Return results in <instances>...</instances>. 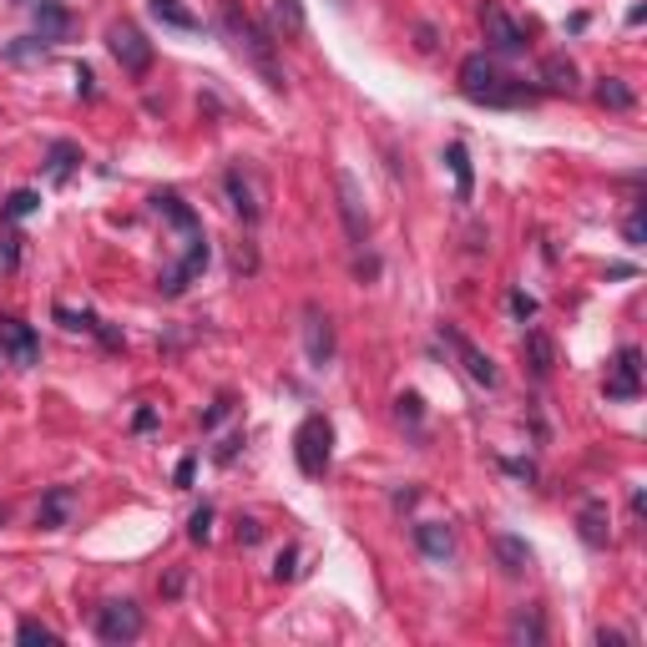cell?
Listing matches in <instances>:
<instances>
[{
    "instance_id": "6da1fadb",
    "label": "cell",
    "mask_w": 647,
    "mask_h": 647,
    "mask_svg": "<svg viewBox=\"0 0 647 647\" xmlns=\"http://www.w3.org/2000/svg\"><path fill=\"white\" fill-rule=\"evenodd\" d=\"M456 86L465 101H475V107H531L537 101V86H526L522 77H511L490 51H475V56H465L456 71Z\"/></svg>"
},
{
    "instance_id": "7a4b0ae2",
    "label": "cell",
    "mask_w": 647,
    "mask_h": 647,
    "mask_svg": "<svg viewBox=\"0 0 647 647\" xmlns=\"http://www.w3.org/2000/svg\"><path fill=\"white\" fill-rule=\"evenodd\" d=\"M222 36L233 41V51L258 71V81H263L269 92H288V77H284V66H279V36H273L263 20L243 16L238 0H222Z\"/></svg>"
},
{
    "instance_id": "3957f363",
    "label": "cell",
    "mask_w": 647,
    "mask_h": 647,
    "mask_svg": "<svg viewBox=\"0 0 647 647\" xmlns=\"http://www.w3.org/2000/svg\"><path fill=\"white\" fill-rule=\"evenodd\" d=\"M222 198H228V207L243 218V228L263 222V213H269V182H263V173H258L253 162H228V173H222Z\"/></svg>"
},
{
    "instance_id": "277c9868",
    "label": "cell",
    "mask_w": 647,
    "mask_h": 647,
    "mask_svg": "<svg viewBox=\"0 0 647 647\" xmlns=\"http://www.w3.org/2000/svg\"><path fill=\"white\" fill-rule=\"evenodd\" d=\"M207 233H192V238H177V258L158 273V294L162 299H182L198 279L207 273Z\"/></svg>"
},
{
    "instance_id": "5b68a950",
    "label": "cell",
    "mask_w": 647,
    "mask_h": 647,
    "mask_svg": "<svg viewBox=\"0 0 647 647\" xmlns=\"http://www.w3.org/2000/svg\"><path fill=\"white\" fill-rule=\"evenodd\" d=\"M294 460H299V471L309 475V481H319V475L329 471L334 460V425L324 420V415H303L299 430H294Z\"/></svg>"
},
{
    "instance_id": "8992f818",
    "label": "cell",
    "mask_w": 647,
    "mask_h": 647,
    "mask_svg": "<svg viewBox=\"0 0 647 647\" xmlns=\"http://www.w3.org/2000/svg\"><path fill=\"white\" fill-rule=\"evenodd\" d=\"M481 31H486L490 56H526L531 51V31L511 20V11L501 0H481Z\"/></svg>"
},
{
    "instance_id": "52a82bcc",
    "label": "cell",
    "mask_w": 647,
    "mask_h": 647,
    "mask_svg": "<svg viewBox=\"0 0 647 647\" xmlns=\"http://www.w3.org/2000/svg\"><path fill=\"white\" fill-rule=\"evenodd\" d=\"M92 627H96V637H101V643L122 647V643H137V637L147 632V617H142V607H137L132 597H111V602H101V607H96Z\"/></svg>"
},
{
    "instance_id": "ba28073f",
    "label": "cell",
    "mask_w": 647,
    "mask_h": 647,
    "mask_svg": "<svg viewBox=\"0 0 647 647\" xmlns=\"http://www.w3.org/2000/svg\"><path fill=\"white\" fill-rule=\"evenodd\" d=\"M107 51L117 56V66H122L126 77H147V71H152V41H147V31L137 20L107 26Z\"/></svg>"
},
{
    "instance_id": "9c48e42d",
    "label": "cell",
    "mask_w": 647,
    "mask_h": 647,
    "mask_svg": "<svg viewBox=\"0 0 647 647\" xmlns=\"http://www.w3.org/2000/svg\"><path fill=\"white\" fill-rule=\"evenodd\" d=\"M334 198H339V222H344L349 243L364 248V243H369V207H364L360 177L349 173V167H334Z\"/></svg>"
},
{
    "instance_id": "30bf717a",
    "label": "cell",
    "mask_w": 647,
    "mask_h": 647,
    "mask_svg": "<svg viewBox=\"0 0 647 647\" xmlns=\"http://www.w3.org/2000/svg\"><path fill=\"white\" fill-rule=\"evenodd\" d=\"M602 395L612 400V405H632V400L643 395V349H637V344L617 349V360L607 364V384H602Z\"/></svg>"
},
{
    "instance_id": "8fae6325",
    "label": "cell",
    "mask_w": 647,
    "mask_h": 647,
    "mask_svg": "<svg viewBox=\"0 0 647 647\" xmlns=\"http://www.w3.org/2000/svg\"><path fill=\"white\" fill-rule=\"evenodd\" d=\"M441 339L450 344V354L460 360V369H465V375H471L481 390H501V369H496V360H490L486 349L471 344V339H465L456 324H441Z\"/></svg>"
},
{
    "instance_id": "7c38bea8",
    "label": "cell",
    "mask_w": 647,
    "mask_h": 647,
    "mask_svg": "<svg viewBox=\"0 0 647 647\" xmlns=\"http://www.w3.org/2000/svg\"><path fill=\"white\" fill-rule=\"evenodd\" d=\"M0 354L20 369H36L41 364V334L16 314H0Z\"/></svg>"
},
{
    "instance_id": "4fadbf2b",
    "label": "cell",
    "mask_w": 647,
    "mask_h": 647,
    "mask_svg": "<svg viewBox=\"0 0 647 647\" xmlns=\"http://www.w3.org/2000/svg\"><path fill=\"white\" fill-rule=\"evenodd\" d=\"M303 354H309L314 369H329L334 364V319L314 299L303 303Z\"/></svg>"
},
{
    "instance_id": "5bb4252c",
    "label": "cell",
    "mask_w": 647,
    "mask_h": 647,
    "mask_svg": "<svg viewBox=\"0 0 647 647\" xmlns=\"http://www.w3.org/2000/svg\"><path fill=\"white\" fill-rule=\"evenodd\" d=\"M147 203H152V213H158V218L167 222V228H173L177 238H192V233H203V218L192 213V203H182V192L162 188V192H152Z\"/></svg>"
},
{
    "instance_id": "9a60e30c",
    "label": "cell",
    "mask_w": 647,
    "mask_h": 647,
    "mask_svg": "<svg viewBox=\"0 0 647 647\" xmlns=\"http://www.w3.org/2000/svg\"><path fill=\"white\" fill-rule=\"evenodd\" d=\"M577 537H582V546H592V552H602V546L612 541V511H607L602 496H586V501L577 505Z\"/></svg>"
},
{
    "instance_id": "2e32d148",
    "label": "cell",
    "mask_w": 647,
    "mask_h": 647,
    "mask_svg": "<svg viewBox=\"0 0 647 647\" xmlns=\"http://www.w3.org/2000/svg\"><path fill=\"white\" fill-rule=\"evenodd\" d=\"M51 314H56V324H61V329H71V334H92V339H101L107 349H122V334L111 329V324H107L101 314H92V309H71V303H56Z\"/></svg>"
},
{
    "instance_id": "e0dca14e",
    "label": "cell",
    "mask_w": 647,
    "mask_h": 647,
    "mask_svg": "<svg viewBox=\"0 0 647 647\" xmlns=\"http://www.w3.org/2000/svg\"><path fill=\"white\" fill-rule=\"evenodd\" d=\"M490 552H496V567H501L505 577H526V571L537 567V552H531L526 537H516V531H496V537H490Z\"/></svg>"
},
{
    "instance_id": "ac0fdd59",
    "label": "cell",
    "mask_w": 647,
    "mask_h": 647,
    "mask_svg": "<svg viewBox=\"0 0 647 647\" xmlns=\"http://www.w3.org/2000/svg\"><path fill=\"white\" fill-rule=\"evenodd\" d=\"M71 511H77V490L51 486L46 496H41V505H36V526H41V531H61V526H71Z\"/></svg>"
},
{
    "instance_id": "d6986e66",
    "label": "cell",
    "mask_w": 647,
    "mask_h": 647,
    "mask_svg": "<svg viewBox=\"0 0 647 647\" xmlns=\"http://www.w3.org/2000/svg\"><path fill=\"white\" fill-rule=\"evenodd\" d=\"M415 546H420V556H425V562H450V556H456V531H450V526L445 522H420L415 526Z\"/></svg>"
},
{
    "instance_id": "ffe728a7",
    "label": "cell",
    "mask_w": 647,
    "mask_h": 647,
    "mask_svg": "<svg viewBox=\"0 0 647 647\" xmlns=\"http://www.w3.org/2000/svg\"><path fill=\"white\" fill-rule=\"evenodd\" d=\"M31 11H36V36L46 46H56V41L71 36V11H66L61 0H31Z\"/></svg>"
},
{
    "instance_id": "44dd1931",
    "label": "cell",
    "mask_w": 647,
    "mask_h": 647,
    "mask_svg": "<svg viewBox=\"0 0 647 647\" xmlns=\"http://www.w3.org/2000/svg\"><path fill=\"white\" fill-rule=\"evenodd\" d=\"M522 354H526V364H531V375H537V379H552L556 375V339L546 329H526Z\"/></svg>"
},
{
    "instance_id": "7402d4cb",
    "label": "cell",
    "mask_w": 647,
    "mask_h": 647,
    "mask_svg": "<svg viewBox=\"0 0 647 647\" xmlns=\"http://www.w3.org/2000/svg\"><path fill=\"white\" fill-rule=\"evenodd\" d=\"M511 643L516 647L546 643V612H541V607H516V612H511Z\"/></svg>"
},
{
    "instance_id": "603a6c76",
    "label": "cell",
    "mask_w": 647,
    "mask_h": 647,
    "mask_svg": "<svg viewBox=\"0 0 647 647\" xmlns=\"http://www.w3.org/2000/svg\"><path fill=\"white\" fill-rule=\"evenodd\" d=\"M445 167H450V177H456V203H471V198H475V167H471L465 142L445 147Z\"/></svg>"
},
{
    "instance_id": "cb8c5ba5",
    "label": "cell",
    "mask_w": 647,
    "mask_h": 647,
    "mask_svg": "<svg viewBox=\"0 0 647 647\" xmlns=\"http://www.w3.org/2000/svg\"><path fill=\"white\" fill-rule=\"evenodd\" d=\"M81 167V147L77 142H66V137H56V142L46 147V182H56L61 188L66 177Z\"/></svg>"
},
{
    "instance_id": "d4e9b609",
    "label": "cell",
    "mask_w": 647,
    "mask_h": 647,
    "mask_svg": "<svg viewBox=\"0 0 647 647\" xmlns=\"http://www.w3.org/2000/svg\"><path fill=\"white\" fill-rule=\"evenodd\" d=\"M541 86H546V92H577V61H571V56H562V51H556V56H546V61H541Z\"/></svg>"
},
{
    "instance_id": "484cf974",
    "label": "cell",
    "mask_w": 647,
    "mask_h": 647,
    "mask_svg": "<svg viewBox=\"0 0 647 647\" xmlns=\"http://www.w3.org/2000/svg\"><path fill=\"white\" fill-rule=\"evenodd\" d=\"M147 11H152L162 26H173V31H203V16H192L182 0H147Z\"/></svg>"
},
{
    "instance_id": "4316f807",
    "label": "cell",
    "mask_w": 647,
    "mask_h": 647,
    "mask_svg": "<svg viewBox=\"0 0 647 647\" xmlns=\"http://www.w3.org/2000/svg\"><path fill=\"white\" fill-rule=\"evenodd\" d=\"M273 36H309V16H303V0H273Z\"/></svg>"
},
{
    "instance_id": "83f0119b",
    "label": "cell",
    "mask_w": 647,
    "mask_h": 647,
    "mask_svg": "<svg viewBox=\"0 0 647 647\" xmlns=\"http://www.w3.org/2000/svg\"><path fill=\"white\" fill-rule=\"evenodd\" d=\"M597 101L607 111H632V107H637V96H632V86L622 77H602L597 81Z\"/></svg>"
},
{
    "instance_id": "f1b7e54d",
    "label": "cell",
    "mask_w": 647,
    "mask_h": 647,
    "mask_svg": "<svg viewBox=\"0 0 647 647\" xmlns=\"http://www.w3.org/2000/svg\"><path fill=\"white\" fill-rule=\"evenodd\" d=\"M228 273H233V279H253V273H258V243H253V238L228 243Z\"/></svg>"
},
{
    "instance_id": "f546056e",
    "label": "cell",
    "mask_w": 647,
    "mask_h": 647,
    "mask_svg": "<svg viewBox=\"0 0 647 647\" xmlns=\"http://www.w3.org/2000/svg\"><path fill=\"white\" fill-rule=\"evenodd\" d=\"M36 207H41V192L36 188H16L5 203H0V222H20V218H31Z\"/></svg>"
},
{
    "instance_id": "4dcf8cb0",
    "label": "cell",
    "mask_w": 647,
    "mask_h": 647,
    "mask_svg": "<svg viewBox=\"0 0 647 647\" xmlns=\"http://www.w3.org/2000/svg\"><path fill=\"white\" fill-rule=\"evenodd\" d=\"M16 643H61V632L46 627V622H36V617H20L16 622Z\"/></svg>"
},
{
    "instance_id": "1f68e13d",
    "label": "cell",
    "mask_w": 647,
    "mask_h": 647,
    "mask_svg": "<svg viewBox=\"0 0 647 647\" xmlns=\"http://www.w3.org/2000/svg\"><path fill=\"white\" fill-rule=\"evenodd\" d=\"M395 415H400V425L420 430V420H425V400L415 395V390H405V395L395 400Z\"/></svg>"
},
{
    "instance_id": "d6a6232c",
    "label": "cell",
    "mask_w": 647,
    "mask_h": 647,
    "mask_svg": "<svg viewBox=\"0 0 647 647\" xmlns=\"http://www.w3.org/2000/svg\"><path fill=\"white\" fill-rule=\"evenodd\" d=\"M41 56H46V41L41 36H20V41L5 46V61H41Z\"/></svg>"
},
{
    "instance_id": "836d02e7",
    "label": "cell",
    "mask_w": 647,
    "mask_h": 647,
    "mask_svg": "<svg viewBox=\"0 0 647 647\" xmlns=\"http://www.w3.org/2000/svg\"><path fill=\"white\" fill-rule=\"evenodd\" d=\"M188 541H198V546H207V541H213V505H207V501L188 516Z\"/></svg>"
},
{
    "instance_id": "e575fe53",
    "label": "cell",
    "mask_w": 647,
    "mask_h": 647,
    "mask_svg": "<svg viewBox=\"0 0 647 647\" xmlns=\"http://www.w3.org/2000/svg\"><path fill=\"white\" fill-rule=\"evenodd\" d=\"M622 238H627V248H643L647 243V207L643 203H632L627 222H622Z\"/></svg>"
},
{
    "instance_id": "d590c367",
    "label": "cell",
    "mask_w": 647,
    "mask_h": 647,
    "mask_svg": "<svg viewBox=\"0 0 647 647\" xmlns=\"http://www.w3.org/2000/svg\"><path fill=\"white\" fill-rule=\"evenodd\" d=\"M273 582H299V546H284L273 556Z\"/></svg>"
},
{
    "instance_id": "8d00e7d4",
    "label": "cell",
    "mask_w": 647,
    "mask_h": 647,
    "mask_svg": "<svg viewBox=\"0 0 647 647\" xmlns=\"http://www.w3.org/2000/svg\"><path fill=\"white\" fill-rule=\"evenodd\" d=\"M501 471L511 475V481H522V486H537V481H541V471L531 465V460H511V456H501Z\"/></svg>"
},
{
    "instance_id": "74e56055",
    "label": "cell",
    "mask_w": 647,
    "mask_h": 647,
    "mask_svg": "<svg viewBox=\"0 0 647 647\" xmlns=\"http://www.w3.org/2000/svg\"><path fill=\"white\" fill-rule=\"evenodd\" d=\"M20 243H26L20 233H5V238H0V269H5V273H16V263H20Z\"/></svg>"
},
{
    "instance_id": "f35d334b",
    "label": "cell",
    "mask_w": 647,
    "mask_h": 647,
    "mask_svg": "<svg viewBox=\"0 0 647 647\" xmlns=\"http://www.w3.org/2000/svg\"><path fill=\"white\" fill-rule=\"evenodd\" d=\"M505 303H511V314L522 319V324H526V319H537V309H541V303L531 299L526 288H511V299H505Z\"/></svg>"
},
{
    "instance_id": "ab89813d",
    "label": "cell",
    "mask_w": 647,
    "mask_h": 647,
    "mask_svg": "<svg viewBox=\"0 0 647 647\" xmlns=\"http://www.w3.org/2000/svg\"><path fill=\"white\" fill-rule=\"evenodd\" d=\"M228 415H233V400H228V395H218V400H213V405L203 410V430H218L222 420H228Z\"/></svg>"
},
{
    "instance_id": "60d3db41",
    "label": "cell",
    "mask_w": 647,
    "mask_h": 647,
    "mask_svg": "<svg viewBox=\"0 0 647 647\" xmlns=\"http://www.w3.org/2000/svg\"><path fill=\"white\" fill-rule=\"evenodd\" d=\"M263 541V522L258 516H238V546H258Z\"/></svg>"
},
{
    "instance_id": "b9f144b4",
    "label": "cell",
    "mask_w": 647,
    "mask_h": 647,
    "mask_svg": "<svg viewBox=\"0 0 647 647\" xmlns=\"http://www.w3.org/2000/svg\"><path fill=\"white\" fill-rule=\"evenodd\" d=\"M238 450H243V430H238V435H228V441H218V445H213V460H218V465H228V460H233Z\"/></svg>"
},
{
    "instance_id": "7bdbcfd3",
    "label": "cell",
    "mask_w": 647,
    "mask_h": 647,
    "mask_svg": "<svg viewBox=\"0 0 647 647\" xmlns=\"http://www.w3.org/2000/svg\"><path fill=\"white\" fill-rule=\"evenodd\" d=\"M415 46H420V51H425V56H430V51L441 46V31H435L430 20H420V26H415Z\"/></svg>"
},
{
    "instance_id": "ee69618b",
    "label": "cell",
    "mask_w": 647,
    "mask_h": 647,
    "mask_svg": "<svg viewBox=\"0 0 647 647\" xmlns=\"http://www.w3.org/2000/svg\"><path fill=\"white\" fill-rule=\"evenodd\" d=\"M192 475H198V456H182V460H177V471H173L177 490H188V486H192Z\"/></svg>"
},
{
    "instance_id": "f6af8a7d",
    "label": "cell",
    "mask_w": 647,
    "mask_h": 647,
    "mask_svg": "<svg viewBox=\"0 0 647 647\" xmlns=\"http://www.w3.org/2000/svg\"><path fill=\"white\" fill-rule=\"evenodd\" d=\"M182 586H188V571H182V567H173L167 577H162V597H177Z\"/></svg>"
},
{
    "instance_id": "bcb514c9",
    "label": "cell",
    "mask_w": 647,
    "mask_h": 647,
    "mask_svg": "<svg viewBox=\"0 0 647 647\" xmlns=\"http://www.w3.org/2000/svg\"><path fill=\"white\" fill-rule=\"evenodd\" d=\"M597 647H632V637L617 627H597Z\"/></svg>"
},
{
    "instance_id": "7dc6e473",
    "label": "cell",
    "mask_w": 647,
    "mask_h": 647,
    "mask_svg": "<svg viewBox=\"0 0 647 647\" xmlns=\"http://www.w3.org/2000/svg\"><path fill=\"white\" fill-rule=\"evenodd\" d=\"M132 430H137V435H147V430H158V410H152V405H142V410L132 415Z\"/></svg>"
},
{
    "instance_id": "c3c4849f",
    "label": "cell",
    "mask_w": 647,
    "mask_h": 647,
    "mask_svg": "<svg viewBox=\"0 0 647 647\" xmlns=\"http://www.w3.org/2000/svg\"><path fill=\"white\" fill-rule=\"evenodd\" d=\"M486 248H490V233L481 228V222H475L471 233H465V253H486Z\"/></svg>"
},
{
    "instance_id": "681fc988",
    "label": "cell",
    "mask_w": 647,
    "mask_h": 647,
    "mask_svg": "<svg viewBox=\"0 0 647 647\" xmlns=\"http://www.w3.org/2000/svg\"><path fill=\"white\" fill-rule=\"evenodd\" d=\"M77 96H86V101L96 96V77H92V66H77Z\"/></svg>"
},
{
    "instance_id": "f907efd6",
    "label": "cell",
    "mask_w": 647,
    "mask_h": 647,
    "mask_svg": "<svg viewBox=\"0 0 647 647\" xmlns=\"http://www.w3.org/2000/svg\"><path fill=\"white\" fill-rule=\"evenodd\" d=\"M415 501H420V486H400L395 490V511H410Z\"/></svg>"
},
{
    "instance_id": "816d5d0a",
    "label": "cell",
    "mask_w": 647,
    "mask_h": 647,
    "mask_svg": "<svg viewBox=\"0 0 647 647\" xmlns=\"http://www.w3.org/2000/svg\"><path fill=\"white\" fill-rule=\"evenodd\" d=\"M354 273H360V279H375V273H379V258H360V263H354Z\"/></svg>"
},
{
    "instance_id": "f5cc1de1",
    "label": "cell",
    "mask_w": 647,
    "mask_h": 647,
    "mask_svg": "<svg viewBox=\"0 0 647 647\" xmlns=\"http://www.w3.org/2000/svg\"><path fill=\"white\" fill-rule=\"evenodd\" d=\"M647 511V496H643V486H632V516H643Z\"/></svg>"
},
{
    "instance_id": "db71d44e",
    "label": "cell",
    "mask_w": 647,
    "mask_h": 647,
    "mask_svg": "<svg viewBox=\"0 0 647 647\" xmlns=\"http://www.w3.org/2000/svg\"><path fill=\"white\" fill-rule=\"evenodd\" d=\"M632 273H637L632 263H612V269H607V279H632Z\"/></svg>"
},
{
    "instance_id": "11a10c76",
    "label": "cell",
    "mask_w": 647,
    "mask_h": 647,
    "mask_svg": "<svg viewBox=\"0 0 647 647\" xmlns=\"http://www.w3.org/2000/svg\"><path fill=\"white\" fill-rule=\"evenodd\" d=\"M0 526H5V505H0Z\"/></svg>"
}]
</instances>
